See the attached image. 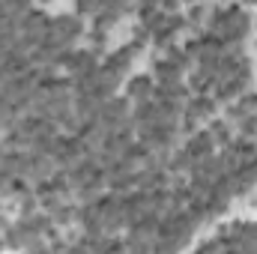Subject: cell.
I'll use <instances>...</instances> for the list:
<instances>
[{
  "instance_id": "5bb4252c",
  "label": "cell",
  "mask_w": 257,
  "mask_h": 254,
  "mask_svg": "<svg viewBox=\"0 0 257 254\" xmlns=\"http://www.w3.org/2000/svg\"><path fill=\"white\" fill-rule=\"evenodd\" d=\"M209 135H212V141H215V144H227V141H230V132H227L224 123H212Z\"/></svg>"
},
{
  "instance_id": "e0dca14e",
  "label": "cell",
  "mask_w": 257,
  "mask_h": 254,
  "mask_svg": "<svg viewBox=\"0 0 257 254\" xmlns=\"http://www.w3.org/2000/svg\"><path fill=\"white\" fill-rule=\"evenodd\" d=\"M248 174L254 177V183H257V159H251V165H248Z\"/></svg>"
},
{
  "instance_id": "4fadbf2b",
  "label": "cell",
  "mask_w": 257,
  "mask_h": 254,
  "mask_svg": "<svg viewBox=\"0 0 257 254\" xmlns=\"http://www.w3.org/2000/svg\"><path fill=\"white\" fill-rule=\"evenodd\" d=\"M99 9H105V0H78V12L84 15H96Z\"/></svg>"
},
{
  "instance_id": "6da1fadb",
  "label": "cell",
  "mask_w": 257,
  "mask_h": 254,
  "mask_svg": "<svg viewBox=\"0 0 257 254\" xmlns=\"http://www.w3.org/2000/svg\"><path fill=\"white\" fill-rule=\"evenodd\" d=\"M248 30V15L239 9H227V12H215L212 18V33L221 42H239Z\"/></svg>"
},
{
  "instance_id": "9a60e30c",
  "label": "cell",
  "mask_w": 257,
  "mask_h": 254,
  "mask_svg": "<svg viewBox=\"0 0 257 254\" xmlns=\"http://www.w3.org/2000/svg\"><path fill=\"white\" fill-rule=\"evenodd\" d=\"M27 6H30V0H9V9L12 12H24Z\"/></svg>"
},
{
  "instance_id": "9c48e42d",
  "label": "cell",
  "mask_w": 257,
  "mask_h": 254,
  "mask_svg": "<svg viewBox=\"0 0 257 254\" xmlns=\"http://www.w3.org/2000/svg\"><path fill=\"white\" fill-rule=\"evenodd\" d=\"M180 66L174 63L171 57H165V60H159L156 63V78H159V84H165V81H180Z\"/></svg>"
},
{
  "instance_id": "277c9868",
  "label": "cell",
  "mask_w": 257,
  "mask_h": 254,
  "mask_svg": "<svg viewBox=\"0 0 257 254\" xmlns=\"http://www.w3.org/2000/svg\"><path fill=\"white\" fill-rule=\"evenodd\" d=\"M60 66H66L75 78H87L96 72V57L93 51H75V54H60Z\"/></svg>"
},
{
  "instance_id": "8fae6325",
  "label": "cell",
  "mask_w": 257,
  "mask_h": 254,
  "mask_svg": "<svg viewBox=\"0 0 257 254\" xmlns=\"http://www.w3.org/2000/svg\"><path fill=\"white\" fill-rule=\"evenodd\" d=\"M192 168H194V159L189 156V150H183V153H177L171 159V171H192Z\"/></svg>"
},
{
  "instance_id": "8992f818",
  "label": "cell",
  "mask_w": 257,
  "mask_h": 254,
  "mask_svg": "<svg viewBox=\"0 0 257 254\" xmlns=\"http://www.w3.org/2000/svg\"><path fill=\"white\" fill-rule=\"evenodd\" d=\"M128 99H135V102H147L150 96H153V78H147V75H138V78H132L126 87Z\"/></svg>"
},
{
  "instance_id": "7c38bea8",
  "label": "cell",
  "mask_w": 257,
  "mask_h": 254,
  "mask_svg": "<svg viewBox=\"0 0 257 254\" xmlns=\"http://www.w3.org/2000/svg\"><path fill=\"white\" fill-rule=\"evenodd\" d=\"M230 150H233L239 159H254V144H251V141H236Z\"/></svg>"
},
{
  "instance_id": "30bf717a",
  "label": "cell",
  "mask_w": 257,
  "mask_h": 254,
  "mask_svg": "<svg viewBox=\"0 0 257 254\" xmlns=\"http://www.w3.org/2000/svg\"><path fill=\"white\" fill-rule=\"evenodd\" d=\"M209 114H212V102H209V99H203V96H200V99H192V105H189V117H192V120L209 117Z\"/></svg>"
},
{
  "instance_id": "5b68a950",
  "label": "cell",
  "mask_w": 257,
  "mask_h": 254,
  "mask_svg": "<svg viewBox=\"0 0 257 254\" xmlns=\"http://www.w3.org/2000/svg\"><path fill=\"white\" fill-rule=\"evenodd\" d=\"M51 171V159L45 156V153H30V156H24V165H21V174H27V177H33V180H42L45 174Z\"/></svg>"
},
{
  "instance_id": "ac0fdd59",
  "label": "cell",
  "mask_w": 257,
  "mask_h": 254,
  "mask_svg": "<svg viewBox=\"0 0 257 254\" xmlns=\"http://www.w3.org/2000/svg\"><path fill=\"white\" fill-rule=\"evenodd\" d=\"M245 3H257V0H245Z\"/></svg>"
},
{
  "instance_id": "52a82bcc",
  "label": "cell",
  "mask_w": 257,
  "mask_h": 254,
  "mask_svg": "<svg viewBox=\"0 0 257 254\" xmlns=\"http://www.w3.org/2000/svg\"><path fill=\"white\" fill-rule=\"evenodd\" d=\"M212 144H215V141H212V135H209V132H200V135H194L192 141L186 144V150H189V156L197 162V159H203V156H209V153H212Z\"/></svg>"
},
{
  "instance_id": "2e32d148",
  "label": "cell",
  "mask_w": 257,
  "mask_h": 254,
  "mask_svg": "<svg viewBox=\"0 0 257 254\" xmlns=\"http://www.w3.org/2000/svg\"><path fill=\"white\" fill-rule=\"evenodd\" d=\"M203 15H206V6H192V24H197Z\"/></svg>"
},
{
  "instance_id": "ba28073f",
  "label": "cell",
  "mask_w": 257,
  "mask_h": 254,
  "mask_svg": "<svg viewBox=\"0 0 257 254\" xmlns=\"http://www.w3.org/2000/svg\"><path fill=\"white\" fill-rule=\"evenodd\" d=\"M128 66H132V51H128V48H123V51H117V54H111V57H108L105 69L123 81V75L128 72Z\"/></svg>"
},
{
  "instance_id": "7a4b0ae2",
  "label": "cell",
  "mask_w": 257,
  "mask_h": 254,
  "mask_svg": "<svg viewBox=\"0 0 257 254\" xmlns=\"http://www.w3.org/2000/svg\"><path fill=\"white\" fill-rule=\"evenodd\" d=\"M81 33V21L78 18H72V15H63V18H57L51 27H48V33H45V45H51V48H57V51H63L66 45L75 39Z\"/></svg>"
},
{
  "instance_id": "3957f363",
  "label": "cell",
  "mask_w": 257,
  "mask_h": 254,
  "mask_svg": "<svg viewBox=\"0 0 257 254\" xmlns=\"http://www.w3.org/2000/svg\"><path fill=\"white\" fill-rule=\"evenodd\" d=\"M128 105L123 99H105L102 108H99V123L105 129H117V126H128Z\"/></svg>"
}]
</instances>
